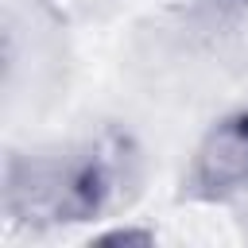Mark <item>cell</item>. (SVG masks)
Returning a JSON list of instances; mask_svg holds the SVG:
<instances>
[{
	"mask_svg": "<svg viewBox=\"0 0 248 248\" xmlns=\"http://www.w3.org/2000/svg\"><path fill=\"white\" fill-rule=\"evenodd\" d=\"M112 163L89 147L74 155H39L8 170V209L31 225L93 221L112 194Z\"/></svg>",
	"mask_w": 248,
	"mask_h": 248,
	"instance_id": "cell-1",
	"label": "cell"
},
{
	"mask_svg": "<svg viewBox=\"0 0 248 248\" xmlns=\"http://www.w3.org/2000/svg\"><path fill=\"white\" fill-rule=\"evenodd\" d=\"M248 186V108L225 112L198 140L190 159V190L202 198H232Z\"/></svg>",
	"mask_w": 248,
	"mask_h": 248,
	"instance_id": "cell-2",
	"label": "cell"
}]
</instances>
